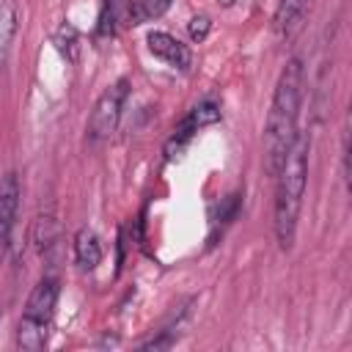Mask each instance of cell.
Returning a JSON list of instances; mask_svg holds the SVG:
<instances>
[{"label": "cell", "instance_id": "52a82bcc", "mask_svg": "<svg viewBox=\"0 0 352 352\" xmlns=\"http://www.w3.org/2000/svg\"><path fill=\"white\" fill-rule=\"evenodd\" d=\"M146 41H148L151 55L160 58V60H165L168 66H173V69H187L190 66V50L176 36H170L165 30H151Z\"/></svg>", "mask_w": 352, "mask_h": 352}, {"label": "cell", "instance_id": "9a60e30c", "mask_svg": "<svg viewBox=\"0 0 352 352\" xmlns=\"http://www.w3.org/2000/svg\"><path fill=\"white\" fill-rule=\"evenodd\" d=\"M55 41H58V50H60L63 55H69V60L77 58V30H74V28H69V38H66V33H63V28H60L58 36H55Z\"/></svg>", "mask_w": 352, "mask_h": 352}, {"label": "cell", "instance_id": "30bf717a", "mask_svg": "<svg viewBox=\"0 0 352 352\" xmlns=\"http://www.w3.org/2000/svg\"><path fill=\"white\" fill-rule=\"evenodd\" d=\"M19 19H16V3L14 0H0V69L8 60L14 36H16Z\"/></svg>", "mask_w": 352, "mask_h": 352}, {"label": "cell", "instance_id": "6da1fadb", "mask_svg": "<svg viewBox=\"0 0 352 352\" xmlns=\"http://www.w3.org/2000/svg\"><path fill=\"white\" fill-rule=\"evenodd\" d=\"M302 88H305L302 60L289 58L286 66L278 74L275 94H272L270 113H267V126H264V170L272 179L278 176V170L286 162V154H289V148L297 138Z\"/></svg>", "mask_w": 352, "mask_h": 352}, {"label": "cell", "instance_id": "277c9868", "mask_svg": "<svg viewBox=\"0 0 352 352\" xmlns=\"http://www.w3.org/2000/svg\"><path fill=\"white\" fill-rule=\"evenodd\" d=\"M129 96V80L121 77L116 80L94 104L91 110V121H88V132L94 140H102V138H110L121 121V110H124V102Z\"/></svg>", "mask_w": 352, "mask_h": 352}, {"label": "cell", "instance_id": "7c38bea8", "mask_svg": "<svg viewBox=\"0 0 352 352\" xmlns=\"http://www.w3.org/2000/svg\"><path fill=\"white\" fill-rule=\"evenodd\" d=\"M58 223L47 214V217H38L36 220V226H33V239H36V248H38V253L41 256H47L55 245H58Z\"/></svg>", "mask_w": 352, "mask_h": 352}, {"label": "cell", "instance_id": "5b68a950", "mask_svg": "<svg viewBox=\"0 0 352 352\" xmlns=\"http://www.w3.org/2000/svg\"><path fill=\"white\" fill-rule=\"evenodd\" d=\"M217 121H220V104L212 102V99L198 102V104L179 121V126L173 129V135H170V140H168V146H165V154H168V157H173V151L179 154V151L187 146V140H190L198 129H204V126H209V124H217Z\"/></svg>", "mask_w": 352, "mask_h": 352}, {"label": "cell", "instance_id": "8fae6325", "mask_svg": "<svg viewBox=\"0 0 352 352\" xmlns=\"http://www.w3.org/2000/svg\"><path fill=\"white\" fill-rule=\"evenodd\" d=\"M308 8V0H280L278 8H275V30L280 36H292L300 22H302V14Z\"/></svg>", "mask_w": 352, "mask_h": 352}, {"label": "cell", "instance_id": "4fadbf2b", "mask_svg": "<svg viewBox=\"0 0 352 352\" xmlns=\"http://www.w3.org/2000/svg\"><path fill=\"white\" fill-rule=\"evenodd\" d=\"M116 22H118V3L116 0H104L102 11H99V25H96V36H113L116 33Z\"/></svg>", "mask_w": 352, "mask_h": 352}, {"label": "cell", "instance_id": "9c48e42d", "mask_svg": "<svg viewBox=\"0 0 352 352\" xmlns=\"http://www.w3.org/2000/svg\"><path fill=\"white\" fill-rule=\"evenodd\" d=\"M173 6V0H132L126 6V25L138 28V25H146V22H154L160 16L168 14V8Z\"/></svg>", "mask_w": 352, "mask_h": 352}, {"label": "cell", "instance_id": "5bb4252c", "mask_svg": "<svg viewBox=\"0 0 352 352\" xmlns=\"http://www.w3.org/2000/svg\"><path fill=\"white\" fill-rule=\"evenodd\" d=\"M209 30H212V19H209L206 14L192 16V19H190V25H187V33H190V38H192V41H204V38L209 36Z\"/></svg>", "mask_w": 352, "mask_h": 352}, {"label": "cell", "instance_id": "7a4b0ae2", "mask_svg": "<svg viewBox=\"0 0 352 352\" xmlns=\"http://www.w3.org/2000/svg\"><path fill=\"white\" fill-rule=\"evenodd\" d=\"M308 135L297 132L286 162L278 170V187H275V236L280 250H292L294 234H297V220L302 209V195H305V182H308Z\"/></svg>", "mask_w": 352, "mask_h": 352}, {"label": "cell", "instance_id": "8992f818", "mask_svg": "<svg viewBox=\"0 0 352 352\" xmlns=\"http://www.w3.org/2000/svg\"><path fill=\"white\" fill-rule=\"evenodd\" d=\"M19 195H22L19 176L14 170L0 176V267L11 248V231H14V220L19 212Z\"/></svg>", "mask_w": 352, "mask_h": 352}, {"label": "cell", "instance_id": "ba28073f", "mask_svg": "<svg viewBox=\"0 0 352 352\" xmlns=\"http://www.w3.org/2000/svg\"><path fill=\"white\" fill-rule=\"evenodd\" d=\"M74 258L82 270H94L99 261H102V245H99V236L96 231L91 228H80L74 234Z\"/></svg>", "mask_w": 352, "mask_h": 352}, {"label": "cell", "instance_id": "3957f363", "mask_svg": "<svg viewBox=\"0 0 352 352\" xmlns=\"http://www.w3.org/2000/svg\"><path fill=\"white\" fill-rule=\"evenodd\" d=\"M58 294H60V286H58V278H52V275L41 278L33 286V292L25 302L22 319L16 324V346L19 349H25V352L44 349L50 322H52V314L58 305Z\"/></svg>", "mask_w": 352, "mask_h": 352}, {"label": "cell", "instance_id": "2e32d148", "mask_svg": "<svg viewBox=\"0 0 352 352\" xmlns=\"http://www.w3.org/2000/svg\"><path fill=\"white\" fill-rule=\"evenodd\" d=\"M217 3H220V6H226V8H231V6L236 3V0H217Z\"/></svg>", "mask_w": 352, "mask_h": 352}]
</instances>
